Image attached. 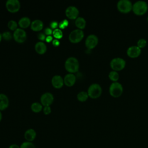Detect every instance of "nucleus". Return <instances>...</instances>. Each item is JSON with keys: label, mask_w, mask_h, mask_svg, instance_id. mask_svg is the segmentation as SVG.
<instances>
[{"label": "nucleus", "mask_w": 148, "mask_h": 148, "mask_svg": "<svg viewBox=\"0 0 148 148\" xmlns=\"http://www.w3.org/2000/svg\"><path fill=\"white\" fill-rule=\"evenodd\" d=\"M75 24L77 29L83 30L86 26V21L83 17H78L75 20Z\"/></svg>", "instance_id": "412c9836"}, {"label": "nucleus", "mask_w": 148, "mask_h": 148, "mask_svg": "<svg viewBox=\"0 0 148 148\" xmlns=\"http://www.w3.org/2000/svg\"><path fill=\"white\" fill-rule=\"evenodd\" d=\"M35 50L39 54H43L47 50V46L43 42H38L35 45Z\"/></svg>", "instance_id": "6ab92c4d"}, {"label": "nucleus", "mask_w": 148, "mask_h": 148, "mask_svg": "<svg viewBox=\"0 0 148 148\" xmlns=\"http://www.w3.org/2000/svg\"><path fill=\"white\" fill-rule=\"evenodd\" d=\"M37 36H38V38L40 40H41L42 42L45 40V39H46V35L44 34L43 32H39V33H38V35H37Z\"/></svg>", "instance_id": "473e14b6"}, {"label": "nucleus", "mask_w": 148, "mask_h": 148, "mask_svg": "<svg viewBox=\"0 0 148 148\" xmlns=\"http://www.w3.org/2000/svg\"><path fill=\"white\" fill-rule=\"evenodd\" d=\"M2 34L0 33V42H1V40H2Z\"/></svg>", "instance_id": "58836bf2"}, {"label": "nucleus", "mask_w": 148, "mask_h": 148, "mask_svg": "<svg viewBox=\"0 0 148 148\" xmlns=\"http://www.w3.org/2000/svg\"><path fill=\"white\" fill-rule=\"evenodd\" d=\"M109 65L112 70L119 72L124 69L126 66V61L121 57H116L110 60Z\"/></svg>", "instance_id": "39448f33"}, {"label": "nucleus", "mask_w": 148, "mask_h": 148, "mask_svg": "<svg viewBox=\"0 0 148 148\" xmlns=\"http://www.w3.org/2000/svg\"><path fill=\"white\" fill-rule=\"evenodd\" d=\"M88 97L87 92L84 91H82L77 94V99L80 102H85L87 100Z\"/></svg>", "instance_id": "b1692460"}, {"label": "nucleus", "mask_w": 148, "mask_h": 148, "mask_svg": "<svg viewBox=\"0 0 148 148\" xmlns=\"http://www.w3.org/2000/svg\"><path fill=\"white\" fill-rule=\"evenodd\" d=\"M98 37L95 34H90L87 36L85 40V46L89 49L91 50L94 49L98 44Z\"/></svg>", "instance_id": "6e6552de"}, {"label": "nucleus", "mask_w": 148, "mask_h": 148, "mask_svg": "<svg viewBox=\"0 0 148 148\" xmlns=\"http://www.w3.org/2000/svg\"><path fill=\"white\" fill-rule=\"evenodd\" d=\"M124 91L122 84L119 82H112L109 87V94L113 98L120 97Z\"/></svg>", "instance_id": "7ed1b4c3"}, {"label": "nucleus", "mask_w": 148, "mask_h": 148, "mask_svg": "<svg viewBox=\"0 0 148 148\" xmlns=\"http://www.w3.org/2000/svg\"><path fill=\"white\" fill-rule=\"evenodd\" d=\"M84 34L83 30L75 29L71 32L69 35V40L71 42L77 43L80 42L84 38Z\"/></svg>", "instance_id": "0eeeda50"}, {"label": "nucleus", "mask_w": 148, "mask_h": 148, "mask_svg": "<svg viewBox=\"0 0 148 148\" xmlns=\"http://www.w3.org/2000/svg\"><path fill=\"white\" fill-rule=\"evenodd\" d=\"M43 113L46 115L49 114L51 112V108L49 106H44V108H43Z\"/></svg>", "instance_id": "7c9ffc66"}, {"label": "nucleus", "mask_w": 148, "mask_h": 148, "mask_svg": "<svg viewBox=\"0 0 148 148\" xmlns=\"http://www.w3.org/2000/svg\"><path fill=\"white\" fill-rule=\"evenodd\" d=\"M8 148H20V145L16 144V143H13L9 145V146L8 147Z\"/></svg>", "instance_id": "e433bc0d"}, {"label": "nucleus", "mask_w": 148, "mask_h": 148, "mask_svg": "<svg viewBox=\"0 0 148 148\" xmlns=\"http://www.w3.org/2000/svg\"><path fill=\"white\" fill-rule=\"evenodd\" d=\"M133 3L130 0H119L117 1L116 7L117 10L122 13H128L132 10Z\"/></svg>", "instance_id": "423d86ee"}, {"label": "nucleus", "mask_w": 148, "mask_h": 148, "mask_svg": "<svg viewBox=\"0 0 148 148\" xmlns=\"http://www.w3.org/2000/svg\"><path fill=\"white\" fill-rule=\"evenodd\" d=\"M52 44H53V45L55 47H57V46H58L60 45V41H59L58 39H53V41H52Z\"/></svg>", "instance_id": "f704fd0d"}, {"label": "nucleus", "mask_w": 148, "mask_h": 148, "mask_svg": "<svg viewBox=\"0 0 148 148\" xmlns=\"http://www.w3.org/2000/svg\"><path fill=\"white\" fill-rule=\"evenodd\" d=\"M65 68L69 73H73L78 71L79 62L78 60L74 57L68 58L65 62Z\"/></svg>", "instance_id": "f03ea898"}, {"label": "nucleus", "mask_w": 148, "mask_h": 148, "mask_svg": "<svg viewBox=\"0 0 148 148\" xmlns=\"http://www.w3.org/2000/svg\"><path fill=\"white\" fill-rule=\"evenodd\" d=\"M53 37L55 38V39H60L63 36V34L61 29L57 28L53 31Z\"/></svg>", "instance_id": "a878e982"}, {"label": "nucleus", "mask_w": 148, "mask_h": 148, "mask_svg": "<svg viewBox=\"0 0 148 148\" xmlns=\"http://www.w3.org/2000/svg\"><path fill=\"white\" fill-rule=\"evenodd\" d=\"M68 25V21L66 19L62 20L58 24V27L60 29H64Z\"/></svg>", "instance_id": "c756f323"}, {"label": "nucleus", "mask_w": 148, "mask_h": 148, "mask_svg": "<svg viewBox=\"0 0 148 148\" xmlns=\"http://www.w3.org/2000/svg\"><path fill=\"white\" fill-rule=\"evenodd\" d=\"M2 114L1 111H0V122L2 120Z\"/></svg>", "instance_id": "4c0bfd02"}, {"label": "nucleus", "mask_w": 148, "mask_h": 148, "mask_svg": "<svg viewBox=\"0 0 148 148\" xmlns=\"http://www.w3.org/2000/svg\"><path fill=\"white\" fill-rule=\"evenodd\" d=\"M87 92L89 97L92 99H97L101 95L102 93V88L99 84L94 83L90 84Z\"/></svg>", "instance_id": "20e7f679"}, {"label": "nucleus", "mask_w": 148, "mask_h": 148, "mask_svg": "<svg viewBox=\"0 0 148 148\" xmlns=\"http://www.w3.org/2000/svg\"><path fill=\"white\" fill-rule=\"evenodd\" d=\"M50 27L51 29H53V30H54V29L57 28V27H58V23L56 21H53L50 23Z\"/></svg>", "instance_id": "72a5a7b5"}, {"label": "nucleus", "mask_w": 148, "mask_h": 148, "mask_svg": "<svg viewBox=\"0 0 148 148\" xmlns=\"http://www.w3.org/2000/svg\"><path fill=\"white\" fill-rule=\"evenodd\" d=\"M54 101V96L53 95L49 92H46L42 95L40 97V102L41 104L44 106H49L52 104Z\"/></svg>", "instance_id": "ddd939ff"}, {"label": "nucleus", "mask_w": 148, "mask_h": 148, "mask_svg": "<svg viewBox=\"0 0 148 148\" xmlns=\"http://www.w3.org/2000/svg\"><path fill=\"white\" fill-rule=\"evenodd\" d=\"M142 52V49L138 47L136 45H132L128 47L127 49L126 53L127 55L131 58H135L138 57Z\"/></svg>", "instance_id": "9b49d317"}, {"label": "nucleus", "mask_w": 148, "mask_h": 148, "mask_svg": "<svg viewBox=\"0 0 148 148\" xmlns=\"http://www.w3.org/2000/svg\"><path fill=\"white\" fill-rule=\"evenodd\" d=\"M17 23H16V21H15L14 20H10L8 23V27L9 28V29L11 31H15L16 29H17Z\"/></svg>", "instance_id": "bb28decb"}, {"label": "nucleus", "mask_w": 148, "mask_h": 148, "mask_svg": "<svg viewBox=\"0 0 148 148\" xmlns=\"http://www.w3.org/2000/svg\"><path fill=\"white\" fill-rule=\"evenodd\" d=\"M147 22H148V16L147 17Z\"/></svg>", "instance_id": "ea45409f"}, {"label": "nucleus", "mask_w": 148, "mask_h": 148, "mask_svg": "<svg viewBox=\"0 0 148 148\" xmlns=\"http://www.w3.org/2000/svg\"><path fill=\"white\" fill-rule=\"evenodd\" d=\"M108 77L112 82H116L120 78V75L117 71L112 70L109 72Z\"/></svg>", "instance_id": "4be33fe9"}, {"label": "nucleus", "mask_w": 148, "mask_h": 148, "mask_svg": "<svg viewBox=\"0 0 148 148\" xmlns=\"http://www.w3.org/2000/svg\"><path fill=\"white\" fill-rule=\"evenodd\" d=\"M2 35V38L7 41L11 40L12 38V35L10 31H5L3 32Z\"/></svg>", "instance_id": "c85d7f7f"}, {"label": "nucleus", "mask_w": 148, "mask_h": 148, "mask_svg": "<svg viewBox=\"0 0 148 148\" xmlns=\"http://www.w3.org/2000/svg\"><path fill=\"white\" fill-rule=\"evenodd\" d=\"M51 84L54 88H61L64 84V78L60 75H55L51 79Z\"/></svg>", "instance_id": "2eb2a0df"}, {"label": "nucleus", "mask_w": 148, "mask_h": 148, "mask_svg": "<svg viewBox=\"0 0 148 148\" xmlns=\"http://www.w3.org/2000/svg\"><path fill=\"white\" fill-rule=\"evenodd\" d=\"M20 148H36L35 144L32 142L24 141L20 145Z\"/></svg>", "instance_id": "393cba45"}, {"label": "nucleus", "mask_w": 148, "mask_h": 148, "mask_svg": "<svg viewBox=\"0 0 148 148\" xmlns=\"http://www.w3.org/2000/svg\"><path fill=\"white\" fill-rule=\"evenodd\" d=\"M31 20L28 17H21L18 22V25L22 29H25L28 28L29 25H31Z\"/></svg>", "instance_id": "aec40b11"}, {"label": "nucleus", "mask_w": 148, "mask_h": 148, "mask_svg": "<svg viewBox=\"0 0 148 148\" xmlns=\"http://www.w3.org/2000/svg\"><path fill=\"white\" fill-rule=\"evenodd\" d=\"M21 7L20 2L18 0H8L6 2V8L11 13L17 12Z\"/></svg>", "instance_id": "9d476101"}, {"label": "nucleus", "mask_w": 148, "mask_h": 148, "mask_svg": "<svg viewBox=\"0 0 148 148\" xmlns=\"http://www.w3.org/2000/svg\"><path fill=\"white\" fill-rule=\"evenodd\" d=\"M79 14L78 9L74 6H69L65 10L66 16L71 20H76L79 17Z\"/></svg>", "instance_id": "f8f14e48"}, {"label": "nucleus", "mask_w": 148, "mask_h": 148, "mask_svg": "<svg viewBox=\"0 0 148 148\" xmlns=\"http://www.w3.org/2000/svg\"><path fill=\"white\" fill-rule=\"evenodd\" d=\"M31 29L34 31H40L43 28V23L40 20H35L31 22Z\"/></svg>", "instance_id": "f3484780"}, {"label": "nucleus", "mask_w": 148, "mask_h": 148, "mask_svg": "<svg viewBox=\"0 0 148 148\" xmlns=\"http://www.w3.org/2000/svg\"><path fill=\"white\" fill-rule=\"evenodd\" d=\"M9 104V101L7 95L4 94H0V111L6 109Z\"/></svg>", "instance_id": "a211bd4d"}, {"label": "nucleus", "mask_w": 148, "mask_h": 148, "mask_svg": "<svg viewBox=\"0 0 148 148\" xmlns=\"http://www.w3.org/2000/svg\"><path fill=\"white\" fill-rule=\"evenodd\" d=\"M147 45V40L145 38H140L138 40L136 43V46L140 49H143Z\"/></svg>", "instance_id": "cd10ccee"}, {"label": "nucleus", "mask_w": 148, "mask_h": 148, "mask_svg": "<svg viewBox=\"0 0 148 148\" xmlns=\"http://www.w3.org/2000/svg\"><path fill=\"white\" fill-rule=\"evenodd\" d=\"M76 76L71 73L66 74L64 77V83L66 86L68 87H71L73 86L76 82Z\"/></svg>", "instance_id": "dca6fc26"}, {"label": "nucleus", "mask_w": 148, "mask_h": 148, "mask_svg": "<svg viewBox=\"0 0 148 148\" xmlns=\"http://www.w3.org/2000/svg\"><path fill=\"white\" fill-rule=\"evenodd\" d=\"M43 32H44V34H45L46 35H47V36L51 35V34H53V29H52L51 28L46 27V28H45Z\"/></svg>", "instance_id": "2f4dec72"}, {"label": "nucleus", "mask_w": 148, "mask_h": 148, "mask_svg": "<svg viewBox=\"0 0 148 148\" xmlns=\"http://www.w3.org/2000/svg\"><path fill=\"white\" fill-rule=\"evenodd\" d=\"M53 40V37H52L51 35L46 36V39H45V40H46L47 42H48V43H49V42H52Z\"/></svg>", "instance_id": "c9c22d12"}, {"label": "nucleus", "mask_w": 148, "mask_h": 148, "mask_svg": "<svg viewBox=\"0 0 148 148\" xmlns=\"http://www.w3.org/2000/svg\"><path fill=\"white\" fill-rule=\"evenodd\" d=\"M13 37L16 42L21 43L25 41L27 39V33L24 29L18 28L14 31L13 34Z\"/></svg>", "instance_id": "1a4fd4ad"}, {"label": "nucleus", "mask_w": 148, "mask_h": 148, "mask_svg": "<svg viewBox=\"0 0 148 148\" xmlns=\"http://www.w3.org/2000/svg\"><path fill=\"white\" fill-rule=\"evenodd\" d=\"M31 109L32 112L35 113H39L42 110H43V106H42V105L39 102H35L31 104Z\"/></svg>", "instance_id": "5701e85b"}, {"label": "nucleus", "mask_w": 148, "mask_h": 148, "mask_svg": "<svg viewBox=\"0 0 148 148\" xmlns=\"http://www.w3.org/2000/svg\"><path fill=\"white\" fill-rule=\"evenodd\" d=\"M148 10V3L143 0L135 1L132 5L133 13L137 16H142Z\"/></svg>", "instance_id": "f257e3e1"}, {"label": "nucleus", "mask_w": 148, "mask_h": 148, "mask_svg": "<svg viewBox=\"0 0 148 148\" xmlns=\"http://www.w3.org/2000/svg\"><path fill=\"white\" fill-rule=\"evenodd\" d=\"M24 138L26 141L33 142L36 138V131L33 128H29L27 130L24 134Z\"/></svg>", "instance_id": "4468645a"}]
</instances>
